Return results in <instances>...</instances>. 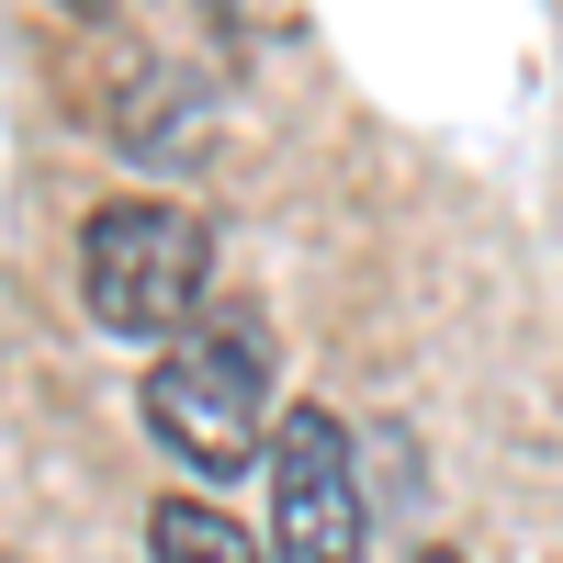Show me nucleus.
Here are the masks:
<instances>
[{
	"label": "nucleus",
	"mask_w": 563,
	"mask_h": 563,
	"mask_svg": "<svg viewBox=\"0 0 563 563\" xmlns=\"http://www.w3.org/2000/svg\"><path fill=\"white\" fill-rule=\"evenodd\" d=\"M135 417H147V440L169 462H192V474H249L271 451V327L260 316H203L180 327V339L147 361V384H135Z\"/></svg>",
	"instance_id": "f257e3e1"
},
{
	"label": "nucleus",
	"mask_w": 563,
	"mask_h": 563,
	"mask_svg": "<svg viewBox=\"0 0 563 563\" xmlns=\"http://www.w3.org/2000/svg\"><path fill=\"white\" fill-rule=\"evenodd\" d=\"M147 563H271L225 507H192V496H158L147 507Z\"/></svg>",
	"instance_id": "20e7f679"
},
{
	"label": "nucleus",
	"mask_w": 563,
	"mask_h": 563,
	"mask_svg": "<svg viewBox=\"0 0 563 563\" xmlns=\"http://www.w3.org/2000/svg\"><path fill=\"white\" fill-rule=\"evenodd\" d=\"M214 282V225L192 203H158V192H124V203H90L79 225V305L102 339H180Z\"/></svg>",
	"instance_id": "f03ea898"
},
{
	"label": "nucleus",
	"mask_w": 563,
	"mask_h": 563,
	"mask_svg": "<svg viewBox=\"0 0 563 563\" xmlns=\"http://www.w3.org/2000/svg\"><path fill=\"white\" fill-rule=\"evenodd\" d=\"M68 12H90V23H102V12H113V0H68Z\"/></svg>",
	"instance_id": "423d86ee"
},
{
	"label": "nucleus",
	"mask_w": 563,
	"mask_h": 563,
	"mask_svg": "<svg viewBox=\"0 0 563 563\" xmlns=\"http://www.w3.org/2000/svg\"><path fill=\"white\" fill-rule=\"evenodd\" d=\"M271 552L282 563H372L361 451L327 406H282V429H271Z\"/></svg>",
	"instance_id": "7ed1b4c3"
},
{
	"label": "nucleus",
	"mask_w": 563,
	"mask_h": 563,
	"mask_svg": "<svg viewBox=\"0 0 563 563\" xmlns=\"http://www.w3.org/2000/svg\"><path fill=\"white\" fill-rule=\"evenodd\" d=\"M417 563H462V552H451V541H429V552H417Z\"/></svg>",
	"instance_id": "39448f33"
}]
</instances>
